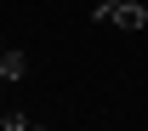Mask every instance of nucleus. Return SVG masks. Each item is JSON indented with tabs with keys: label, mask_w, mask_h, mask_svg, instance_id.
Returning a JSON list of instances; mask_svg holds the SVG:
<instances>
[{
	"label": "nucleus",
	"mask_w": 148,
	"mask_h": 131,
	"mask_svg": "<svg viewBox=\"0 0 148 131\" xmlns=\"http://www.w3.org/2000/svg\"><path fill=\"white\" fill-rule=\"evenodd\" d=\"M91 23H103V29H148V6L143 0H97L91 6Z\"/></svg>",
	"instance_id": "obj_1"
},
{
	"label": "nucleus",
	"mask_w": 148,
	"mask_h": 131,
	"mask_svg": "<svg viewBox=\"0 0 148 131\" xmlns=\"http://www.w3.org/2000/svg\"><path fill=\"white\" fill-rule=\"evenodd\" d=\"M23 74H29V57H23L17 46H6V40H0V86H17Z\"/></svg>",
	"instance_id": "obj_2"
},
{
	"label": "nucleus",
	"mask_w": 148,
	"mask_h": 131,
	"mask_svg": "<svg viewBox=\"0 0 148 131\" xmlns=\"http://www.w3.org/2000/svg\"><path fill=\"white\" fill-rule=\"evenodd\" d=\"M23 131H46V126H34V120H29V126H23Z\"/></svg>",
	"instance_id": "obj_3"
}]
</instances>
